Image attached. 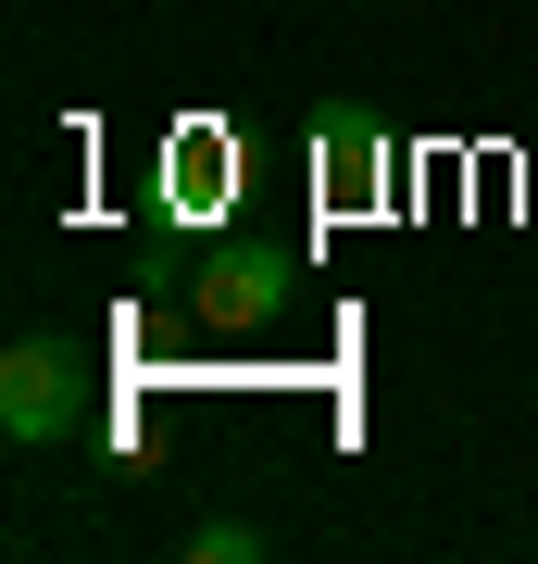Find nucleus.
I'll use <instances>...</instances> for the list:
<instances>
[{"instance_id":"7ed1b4c3","label":"nucleus","mask_w":538,"mask_h":564,"mask_svg":"<svg viewBox=\"0 0 538 564\" xmlns=\"http://www.w3.org/2000/svg\"><path fill=\"white\" fill-rule=\"evenodd\" d=\"M276 302H288V263L276 251H226L213 276H200V314L213 326H276Z\"/></svg>"},{"instance_id":"20e7f679","label":"nucleus","mask_w":538,"mask_h":564,"mask_svg":"<svg viewBox=\"0 0 538 564\" xmlns=\"http://www.w3.org/2000/svg\"><path fill=\"white\" fill-rule=\"evenodd\" d=\"M188 552H200V564H251V552H263V527H239V514H213V527H188Z\"/></svg>"},{"instance_id":"f257e3e1","label":"nucleus","mask_w":538,"mask_h":564,"mask_svg":"<svg viewBox=\"0 0 538 564\" xmlns=\"http://www.w3.org/2000/svg\"><path fill=\"white\" fill-rule=\"evenodd\" d=\"M76 414H88V364L63 339H13V351H0V440H13V452L76 440Z\"/></svg>"},{"instance_id":"f03ea898","label":"nucleus","mask_w":538,"mask_h":564,"mask_svg":"<svg viewBox=\"0 0 538 564\" xmlns=\"http://www.w3.org/2000/svg\"><path fill=\"white\" fill-rule=\"evenodd\" d=\"M314 176H326V202H376V176H388V126L339 101V113H314Z\"/></svg>"}]
</instances>
